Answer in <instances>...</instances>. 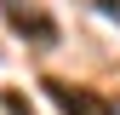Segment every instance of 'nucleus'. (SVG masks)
Returning a JSON list of instances; mask_svg holds the SVG:
<instances>
[{"instance_id":"obj_1","label":"nucleus","mask_w":120,"mask_h":115,"mask_svg":"<svg viewBox=\"0 0 120 115\" xmlns=\"http://www.w3.org/2000/svg\"><path fill=\"white\" fill-rule=\"evenodd\" d=\"M46 86V98L63 115H114V104L109 98H97V92H86V86H69V81H40Z\"/></svg>"},{"instance_id":"obj_2","label":"nucleus","mask_w":120,"mask_h":115,"mask_svg":"<svg viewBox=\"0 0 120 115\" xmlns=\"http://www.w3.org/2000/svg\"><path fill=\"white\" fill-rule=\"evenodd\" d=\"M6 17L17 35H29L34 46H57V23L46 17V12H34V6H23V0H6Z\"/></svg>"},{"instance_id":"obj_3","label":"nucleus","mask_w":120,"mask_h":115,"mask_svg":"<svg viewBox=\"0 0 120 115\" xmlns=\"http://www.w3.org/2000/svg\"><path fill=\"white\" fill-rule=\"evenodd\" d=\"M6 109H11V115H34V109H29L23 98H17V92H6Z\"/></svg>"},{"instance_id":"obj_4","label":"nucleus","mask_w":120,"mask_h":115,"mask_svg":"<svg viewBox=\"0 0 120 115\" xmlns=\"http://www.w3.org/2000/svg\"><path fill=\"white\" fill-rule=\"evenodd\" d=\"M97 12L103 17H120V0H97Z\"/></svg>"}]
</instances>
